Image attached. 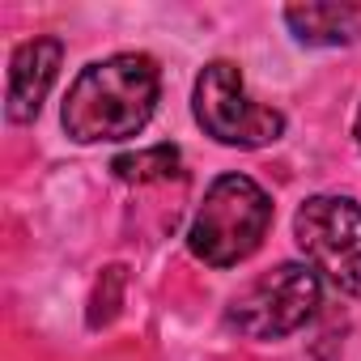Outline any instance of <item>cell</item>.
Segmentation results:
<instances>
[{"label":"cell","instance_id":"cell-1","mask_svg":"<svg viewBox=\"0 0 361 361\" xmlns=\"http://www.w3.org/2000/svg\"><path fill=\"white\" fill-rule=\"evenodd\" d=\"M157 90H161L157 64L140 51H119L111 60L81 68V77L68 85L60 123L81 145L128 140L149 123Z\"/></svg>","mask_w":361,"mask_h":361},{"label":"cell","instance_id":"cell-2","mask_svg":"<svg viewBox=\"0 0 361 361\" xmlns=\"http://www.w3.org/2000/svg\"><path fill=\"white\" fill-rule=\"evenodd\" d=\"M272 226V200L247 174H221L204 192V204L188 230V247L209 268H234L264 243Z\"/></svg>","mask_w":361,"mask_h":361},{"label":"cell","instance_id":"cell-3","mask_svg":"<svg viewBox=\"0 0 361 361\" xmlns=\"http://www.w3.org/2000/svg\"><path fill=\"white\" fill-rule=\"evenodd\" d=\"M192 102H196V123L221 145L264 149V145L281 140V132H285V115L276 106L255 102L243 85L238 64H230V60H213L196 77Z\"/></svg>","mask_w":361,"mask_h":361},{"label":"cell","instance_id":"cell-4","mask_svg":"<svg viewBox=\"0 0 361 361\" xmlns=\"http://www.w3.org/2000/svg\"><path fill=\"white\" fill-rule=\"evenodd\" d=\"M293 238L336 289L361 298V204L348 196H310L293 217Z\"/></svg>","mask_w":361,"mask_h":361},{"label":"cell","instance_id":"cell-5","mask_svg":"<svg viewBox=\"0 0 361 361\" xmlns=\"http://www.w3.org/2000/svg\"><path fill=\"white\" fill-rule=\"evenodd\" d=\"M323 285L319 272L306 264H281L251 281L234 302H230V327H238L251 340H276L298 331L314 310H319Z\"/></svg>","mask_w":361,"mask_h":361},{"label":"cell","instance_id":"cell-6","mask_svg":"<svg viewBox=\"0 0 361 361\" xmlns=\"http://www.w3.org/2000/svg\"><path fill=\"white\" fill-rule=\"evenodd\" d=\"M60 60H64V47L56 39H30L13 51L9 94H5V115L13 123H30L43 111V98L60 77Z\"/></svg>","mask_w":361,"mask_h":361},{"label":"cell","instance_id":"cell-7","mask_svg":"<svg viewBox=\"0 0 361 361\" xmlns=\"http://www.w3.org/2000/svg\"><path fill=\"white\" fill-rule=\"evenodd\" d=\"M285 22H289L293 39L306 47H348L361 39V5H340V0L289 5Z\"/></svg>","mask_w":361,"mask_h":361},{"label":"cell","instance_id":"cell-8","mask_svg":"<svg viewBox=\"0 0 361 361\" xmlns=\"http://www.w3.org/2000/svg\"><path fill=\"white\" fill-rule=\"evenodd\" d=\"M111 170L123 183H166V178H183V153L174 145H153V149L119 153Z\"/></svg>","mask_w":361,"mask_h":361},{"label":"cell","instance_id":"cell-9","mask_svg":"<svg viewBox=\"0 0 361 361\" xmlns=\"http://www.w3.org/2000/svg\"><path fill=\"white\" fill-rule=\"evenodd\" d=\"M357 145H361V111H357Z\"/></svg>","mask_w":361,"mask_h":361}]
</instances>
